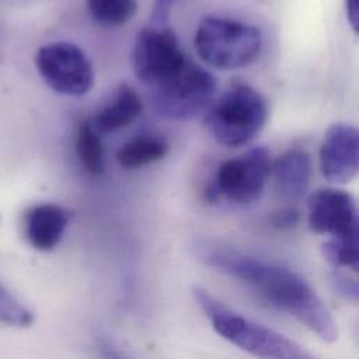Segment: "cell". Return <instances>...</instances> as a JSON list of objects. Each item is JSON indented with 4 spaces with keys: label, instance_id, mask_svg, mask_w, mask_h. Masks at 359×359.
Segmentation results:
<instances>
[{
    "label": "cell",
    "instance_id": "obj_1",
    "mask_svg": "<svg viewBox=\"0 0 359 359\" xmlns=\"http://www.w3.org/2000/svg\"><path fill=\"white\" fill-rule=\"evenodd\" d=\"M199 259L248 286L272 307L294 317L325 342H334L338 330L314 289L294 271L266 262L233 248L199 245Z\"/></svg>",
    "mask_w": 359,
    "mask_h": 359
},
{
    "label": "cell",
    "instance_id": "obj_2",
    "mask_svg": "<svg viewBox=\"0 0 359 359\" xmlns=\"http://www.w3.org/2000/svg\"><path fill=\"white\" fill-rule=\"evenodd\" d=\"M194 296L213 330L247 353L259 359H317L294 341L234 311L205 289L195 287Z\"/></svg>",
    "mask_w": 359,
    "mask_h": 359
},
{
    "label": "cell",
    "instance_id": "obj_3",
    "mask_svg": "<svg viewBox=\"0 0 359 359\" xmlns=\"http://www.w3.org/2000/svg\"><path fill=\"white\" fill-rule=\"evenodd\" d=\"M266 118L268 105L262 94L245 83H236L206 109L205 126L220 144L241 147L261 132Z\"/></svg>",
    "mask_w": 359,
    "mask_h": 359
},
{
    "label": "cell",
    "instance_id": "obj_4",
    "mask_svg": "<svg viewBox=\"0 0 359 359\" xmlns=\"http://www.w3.org/2000/svg\"><path fill=\"white\" fill-rule=\"evenodd\" d=\"M199 57L220 70H236L251 65L261 52L262 35L258 27L227 17L208 15L195 32Z\"/></svg>",
    "mask_w": 359,
    "mask_h": 359
},
{
    "label": "cell",
    "instance_id": "obj_5",
    "mask_svg": "<svg viewBox=\"0 0 359 359\" xmlns=\"http://www.w3.org/2000/svg\"><path fill=\"white\" fill-rule=\"evenodd\" d=\"M271 168L269 151L262 146L252 147L217 167L205 196L209 202L226 199L236 205H250L261 198Z\"/></svg>",
    "mask_w": 359,
    "mask_h": 359
},
{
    "label": "cell",
    "instance_id": "obj_6",
    "mask_svg": "<svg viewBox=\"0 0 359 359\" xmlns=\"http://www.w3.org/2000/svg\"><path fill=\"white\" fill-rule=\"evenodd\" d=\"M215 93V76L189 60L168 81L151 88V105L154 112L164 119H191L210 107Z\"/></svg>",
    "mask_w": 359,
    "mask_h": 359
},
{
    "label": "cell",
    "instance_id": "obj_7",
    "mask_svg": "<svg viewBox=\"0 0 359 359\" xmlns=\"http://www.w3.org/2000/svg\"><path fill=\"white\" fill-rule=\"evenodd\" d=\"M132 60L137 80L156 88L180 73L191 59L168 27L147 25L136 35Z\"/></svg>",
    "mask_w": 359,
    "mask_h": 359
},
{
    "label": "cell",
    "instance_id": "obj_8",
    "mask_svg": "<svg viewBox=\"0 0 359 359\" xmlns=\"http://www.w3.org/2000/svg\"><path fill=\"white\" fill-rule=\"evenodd\" d=\"M35 66L45 83L57 94L81 97L94 84L91 62L81 48L72 42H50L35 55Z\"/></svg>",
    "mask_w": 359,
    "mask_h": 359
},
{
    "label": "cell",
    "instance_id": "obj_9",
    "mask_svg": "<svg viewBox=\"0 0 359 359\" xmlns=\"http://www.w3.org/2000/svg\"><path fill=\"white\" fill-rule=\"evenodd\" d=\"M320 170L331 184H346L359 174V128L345 122L331 125L320 146Z\"/></svg>",
    "mask_w": 359,
    "mask_h": 359
},
{
    "label": "cell",
    "instance_id": "obj_10",
    "mask_svg": "<svg viewBox=\"0 0 359 359\" xmlns=\"http://www.w3.org/2000/svg\"><path fill=\"white\" fill-rule=\"evenodd\" d=\"M359 217L355 199L338 188H320L307 199V222L313 233L334 237L344 233Z\"/></svg>",
    "mask_w": 359,
    "mask_h": 359
},
{
    "label": "cell",
    "instance_id": "obj_11",
    "mask_svg": "<svg viewBox=\"0 0 359 359\" xmlns=\"http://www.w3.org/2000/svg\"><path fill=\"white\" fill-rule=\"evenodd\" d=\"M72 213L56 203L32 206L25 216V236L28 243L39 251L53 250L62 240Z\"/></svg>",
    "mask_w": 359,
    "mask_h": 359
},
{
    "label": "cell",
    "instance_id": "obj_12",
    "mask_svg": "<svg viewBox=\"0 0 359 359\" xmlns=\"http://www.w3.org/2000/svg\"><path fill=\"white\" fill-rule=\"evenodd\" d=\"M271 174L279 198L287 202L299 201L307 191L311 178V160L306 150L290 149L272 161Z\"/></svg>",
    "mask_w": 359,
    "mask_h": 359
},
{
    "label": "cell",
    "instance_id": "obj_13",
    "mask_svg": "<svg viewBox=\"0 0 359 359\" xmlns=\"http://www.w3.org/2000/svg\"><path fill=\"white\" fill-rule=\"evenodd\" d=\"M142 109L143 104L139 94L130 86L122 84L111 101L91 118V123L100 135L114 133L135 122Z\"/></svg>",
    "mask_w": 359,
    "mask_h": 359
},
{
    "label": "cell",
    "instance_id": "obj_14",
    "mask_svg": "<svg viewBox=\"0 0 359 359\" xmlns=\"http://www.w3.org/2000/svg\"><path fill=\"white\" fill-rule=\"evenodd\" d=\"M170 150L168 142L153 133H142L126 143L116 151L118 164L126 170H136L156 163L167 156Z\"/></svg>",
    "mask_w": 359,
    "mask_h": 359
},
{
    "label": "cell",
    "instance_id": "obj_15",
    "mask_svg": "<svg viewBox=\"0 0 359 359\" xmlns=\"http://www.w3.org/2000/svg\"><path fill=\"white\" fill-rule=\"evenodd\" d=\"M323 254L335 268L359 272V217L344 233L327 238Z\"/></svg>",
    "mask_w": 359,
    "mask_h": 359
},
{
    "label": "cell",
    "instance_id": "obj_16",
    "mask_svg": "<svg viewBox=\"0 0 359 359\" xmlns=\"http://www.w3.org/2000/svg\"><path fill=\"white\" fill-rule=\"evenodd\" d=\"M76 156L81 167L91 175H100L104 171V149L100 133L93 126L91 119H81L76 130Z\"/></svg>",
    "mask_w": 359,
    "mask_h": 359
},
{
    "label": "cell",
    "instance_id": "obj_17",
    "mask_svg": "<svg viewBox=\"0 0 359 359\" xmlns=\"http://www.w3.org/2000/svg\"><path fill=\"white\" fill-rule=\"evenodd\" d=\"M91 17L102 25H122L136 11V0H87Z\"/></svg>",
    "mask_w": 359,
    "mask_h": 359
},
{
    "label": "cell",
    "instance_id": "obj_18",
    "mask_svg": "<svg viewBox=\"0 0 359 359\" xmlns=\"http://www.w3.org/2000/svg\"><path fill=\"white\" fill-rule=\"evenodd\" d=\"M32 320V313L0 285V323L13 327H28Z\"/></svg>",
    "mask_w": 359,
    "mask_h": 359
},
{
    "label": "cell",
    "instance_id": "obj_19",
    "mask_svg": "<svg viewBox=\"0 0 359 359\" xmlns=\"http://www.w3.org/2000/svg\"><path fill=\"white\" fill-rule=\"evenodd\" d=\"M331 283L337 293H339L348 300L359 303V280L358 279L346 278L341 273H334L331 276Z\"/></svg>",
    "mask_w": 359,
    "mask_h": 359
},
{
    "label": "cell",
    "instance_id": "obj_20",
    "mask_svg": "<svg viewBox=\"0 0 359 359\" xmlns=\"http://www.w3.org/2000/svg\"><path fill=\"white\" fill-rule=\"evenodd\" d=\"M178 0H154L150 13V25L153 27H168V18Z\"/></svg>",
    "mask_w": 359,
    "mask_h": 359
},
{
    "label": "cell",
    "instance_id": "obj_21",
    "mask_svg": "<svg viewBox=\"0 0 359 359\" xmlns=\"http://www.w3.org/2000/svg\"><path fill=\"white\" fill-rule=\"evenodd\" d=\"M97 349L102 359H130L107 335H97Z\"/></svg>",
    "mask_w": 359,
    "mask_h": 359
},
{
    "label": "cell",
    "instance_id": "obj_22",
    "mask_svg": "<svg viewBox=\"0 0 359 359\" xmlns=\"http://www.w3.org/2000/svg\"><path fill=\"white\" fill-rule=\"evenodd\" d=\"M345 11L349 25L359 34V0H345Z\"/></svg>",
    "mask_w": 359,
    "mask_h": 359
},
{
    "label": "cell",
    "instance_id": "obj_23",
    "mask_svg": "<svg viewBox=\"0 0 359 359\" xmlns=\"http://www.w3.org/2000/svg\"><path fill=\"white\" fill-rule=\"evenodd\" d=\"M297 219H299V216L294 209H286V210L278 212L275 215L273 223L276 226H290V224H294L297 222Z\"/></svg>",
    "mask_w": 359,
    "mask_h": 359
}]
</instances>
